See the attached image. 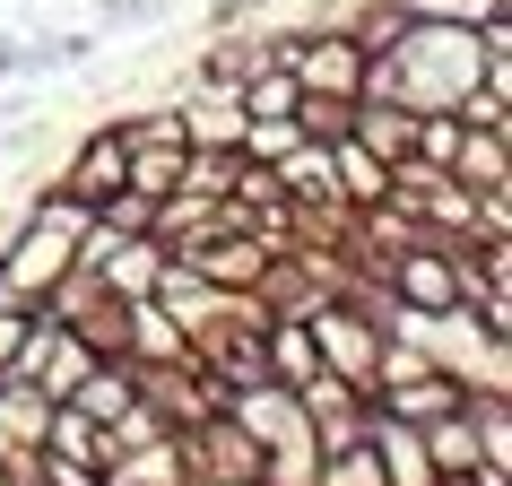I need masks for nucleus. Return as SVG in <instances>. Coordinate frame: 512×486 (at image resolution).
<instances>
[{"label":"nucleus","mask_w":512,"mask_h":486,"mask_svg":"<svg viewBox=\"0 0 512 486\" xmlns=\"http://www.w3.org/2000/svg\"><path fill=\"white\" fill-rule=\"evenodd\" d=\"M261 374L287 382V391L322 374V348H313V322H304V313H270V322H261Z\"/></svg>","instance_id":"5"},{"label":"nucleus","mask_w":512,"mask_h":486,"mask_svg":"<svg viewBox=\"0 0 512 486\" xmlns=\"http://www.w3.org/2000/svg\"><path fill=\"white\" fill-rule=\"evenodd\" d=\"M330 165H339V200H348V209L391 200V165H382L365 139H330Z\"/></svg>","instance_id":"10"},{"label":"nucleus","mask_w":512,"mask_h":486,"mask_svg":"<svg viewBox=\"0 0 512 486\" xmlns=\"http://www.w3.org/2000/svg\"><path fill=\"white\" fill-rule=\"evenodd\" d=\"M443 174L469 183V191H512V131H478V122H460V148H452Z\"/></svg>","instance_id":"7"},{"label":"nucleus","mask_w":512,"mask_h":486,"mask_svg":"<svg viewBox=\"0 0 512 486\" xmlns=\"http://www.w3.org/2000/svg\"><path fill=\"white\" fill-rule=\"evenodd\" d=\"M27 235V200H9V209H0V261H9V243Z\"/></svg>","instance_id":"19"},{"label":"nucleus","mask_w":512,"mask_h":486,"mask_svg":"<svg viewBox=\"0 0 512 486\" xmlns=\"http://www.w3.org/2000/svg\"><path fill=\"white\" fill-rule=\"evenodd\" d=\"M200 486H261V478H200Z\"/></svg>","instance_id":"20"},{"label":"nucleus","mask_w":512,"mask_h":486,"mask_svg":"<svg viewBox=\"0 0 512 486\" xmlns=\"http://www.w3.org/2000/svg\"><path fill=\"white\" fill-rule=\"evenodd\" d=\"M174 105H183V148H235L243 139V96L217 79H183L174 87Z\"/></svg>","instance_id":"1"},{"label":"nucleus","mask_w":512,"mask_h":486,"mask_svg":"<svg viewBox=\"0 0 512 486\" xmlns=\"http://www.w3.org/2000/svg\"><path fill=\"white\" fill-rule=\"evenodd\" d=\"M105 486H191L183 434H157V443H131V452L105 460Z\"/></svg>","instance_id":"8"},{"label":"nucleus","mask_w":512,"mask_h":486,"mask_svg":"<svg viewBox=\"0 0 512 486\" xmlns=\"http://www.w3.org/2000/svg\"><path fill=\"white\" fill-rule=\"evenodd\" d=\"M313 486H382V460L365 452V443H339V452H322Z\"/></svg>","instance_id":"17"},{"label":"nucleus","mask_w":512,"mask_h":486,"mask_svg":"<svg viewBox=\"0 0 512 486\" xmlns=\"http://www.w3.org/2000/svg\"><path fill=\"white\" fill-rule=\"evenodd\" d=\"M174 183H183V148H122V191L165 200Z\"/></svg>","instance_id":"14"},{"label":"nucleus","mask_w":512,"mask_h":486,"mask_svg":"<svg viewBox=\"0 0 512 486\" xmlns=\"http://www.w3.org/2000/svg\"><path fill=\"white\" fill-rule=\"evenodd\" d=\"M270 183L287 209H322V200H339V165H330V139H296L287 157L270 165Z\"/></svg>","instance_id":"4"},{"label":"nucleus","mask_w":512,"mask_h":486,"mask_svg":"<svg viewBox=\"0 0 512 486\" xmlns=\"http://www.w3.org/2000/svg\"><path fill=\"white\" fill-rule=\"evenodd\" d=\"M452 148H460V113H417V139H408V157L452 165Z\"/></svg>","instance_id":"18"},{"label":"nucleus","mask_w":512,"mask_h":486,"mask_svg":"<svg viewBox=\"0 0 512 486\" xmlns=\"http://www.w3.org/2000/svg\"><path fill=\"white\" fill-rule=\"evenodd\" d=\"M243 174V148H183V183L174 191H200V200H226Z\"/></svg>","instance_id":"15"},{"label":"nucleus","mask_w":512,"mask_h":486,"mask_svg":"<svg viewBox=\"0 0 512 486\" xmlns=\"http://www.w3.org/2000/svg\"><path fill=\"white\" fill-rule=\"evenodd\" d=\"M348 139H365V148H374L382 165H400V157H408V139H417V113H408V105H391V96H356Z\"/></svg>","instance_id":"9"},{"label":"nucleus","mask_w":512,"mask_h":486,"mask_svg":"<svg viewBox=\"0 0 512 486\" xmlns=\"http://www.w3.org/2000/svg\"><path fill=\"white\" fill-rule=\"evenodd\" d=\"M35 452H53V460H96L105 469V426L96 417H79L70 400H53V417H44V443Z\"/></svg>","instance_id":"11"},{"label":"nucleus","mask_w":512,"mask_h":486,"mask_svg":"<svg viewBox=\"0 0 512 486\" xmlns=\"http://www.w3.org/2000/svg\"><path fill=\"white\" fill-rule=\"evenodd\" d=\"M122 356L131 365H191V339L157 296H122Z\"/></svg>","instance_id":"3"},{"label":"nucleus","mask_w":512,"mask_h":486,"mask_svg":"<svg viewBox=\"0 0 512 486\" xmlns=\"http://www.w3.org/2000/svg\"><path fill=\"white\" fill-rule=\"evenodd\" d=\"M469 426H478V469H512V391H469Z\"/></svg>","instance_id":"12"},{"label":"nucleus","mask_w":512,"mask_h":486,"mask_svg":"<svg viewBox=\"0 0 512 486\" xmlns=\"http://www.w3.org/2000/svg\"><path fill=\"white\" fill-rule=\"evenodd\" d=\"M53 191H70L79 209H105L113 191H122V131H113V122H96V131L79 139V157L61 165V183H53Z\"/></svg>","instance_id":"2"},{"label":"nucleus","mask_w":512,"mask_h":486,"mask_svg":"<svg viewBox=\"0 0 512 486\" xmlns=\"http://www.w3.org/2000/svg\"><path fill=\"white\" fill-rule=\"evenodd\" d=\"M44 417H53V400H44V391H35V382H18V374H0V434H9V443H44Z\"/></svg>","instance_id":"13"},{"label":"nucleus","mask_w":512,"mask_h":486,"mask_svg":"<svg viewBox=\"0 0 512 486\" xmlns=\"http://www.w3.org/2000/svg\"><path fill=\"white\" fill-rule=\"evenodd\" d=\"M226 417H235L243 434H252V443H278V434H296L304 417H296V391H287V382H235V391H226Z\"/></svg>","instance_id":"6"},{"label":"nucleus","mask_w":512,"mask_h":486,"mask_svg":"<svg viewBox=\"0 0 512 486\" xmlns=\"http://www.w3.org/2000/svg\"><path fill=\"white\" fill-rule=\"evenodd\" d=\"M296 139H304V122H296V113H252V122H243V139H235V148H243V157H252V165H278V157H287V148H296Z\"/></svg>","instance_id":"16"}]
</instances>
